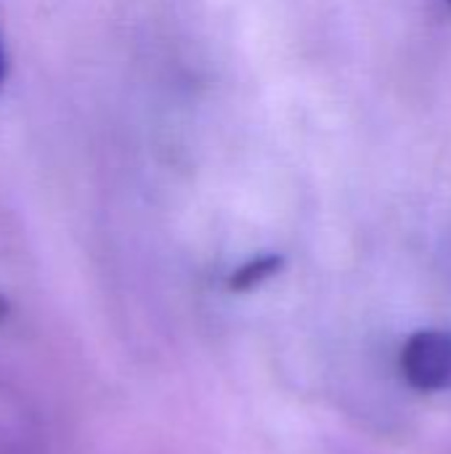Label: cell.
<instances>
[{"label": "cell", "instance_id": "cell-1", "mask_svg": "<svg viewBox=\"0 0 451 454\" xmlns=\"http://www.w3.org/2000/svg\"><path fill=\"white\" fill-rule=\"evenodd\" d=\"M401 375L423 394L451 391V330H417L401 348Z\"/></svg>", "mask_w": 451, "mask_h": 454}, {"label": "cell", "instance_id": "cell-2", "mask_svg": "<svg viewBox=\"0 0 451 454\" xmlns=\"http://www.w3.org/2000/svg\"><path fill=\"white\" fill-rule=\"evenodd\" d=\"M284 269V258L276 253L268 255H258L247 263H242L231 277H229V287L234 293H250L255 287H260L263 282H268L271 277H276Z\"/></svg>", "mask_w": 451, "mask_h": 454}, {"label": "cell", "instance_id": "cell-3", "mask_svg": "<svg viewBox=\"0 0 451 454\" xmlns=\"http://www.w3.org/2000/svg\"><path fill=\"white\" fill-rule=\"evenodd\" d=\"M5 80V53H3V45H0V85Z\"/></svg>", "mask_w": 451, "mask_h": 454}, {"label": "cell", "instance_id": "cell-4", "mask_svg": "<svg viewBox=\"0 0 451 454\" xmlns=\"http://www.w3.org/2000/svg\"><path fill=\"white\" fill-rule=\"evenodd\" d=\"M5 311H8V303H5V298H0V319L5 317Z\"/></svg>", "mask_w": 451, "mask_h": 454}, {"label": "cell", "instance_id": "cell-5", "mask_svg": "<svg viewBox=\"0 0 451 454\" xmlns=\"http://www.w3.org/2000/svg\"><path fill=\"white\" fill-rule=\"evenodd\" d=\"M449 5H451V0H449Z\"/></svg>", "mask_w": 451, "mask_h": 454}]
</instances>
